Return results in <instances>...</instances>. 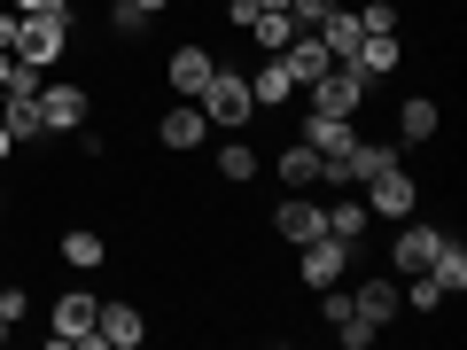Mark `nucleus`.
<instances>
[{
  "instance_id": "ddd939ff",
  "label": "nucleus",
  "mask_w": 467,
  "mask_h": 350,
  "mask_svg": "<svg viewBox=\"0 0 467 350\" xmlns=\"http://www.w3.org/2000/svg\"><path fill=\"white\" fill-rule=\"evenodd\" d=\"M405 63V39L398 32H358V47H350V70H358V78H389V70Z\"/></svg>"
},
{
  "instance_id": "393cba45",
  "label": "nucleus",
  "mask_w": 467,
  "mask_h": 350,
  "mask_svg": "<svg viewBox=\"0 0 467 350\" xmlns=\"http://www.w3.org/2000/svg\"><path fill=\"white\" fill-rule=\"evenodd\" d=\"M319 218H327V233H343V242L367 233V202H358V195H350V202H319Z\"/></svg>"
},
{
  "instance_id": "e433bc0d",
  "label": "nucleus",
  "mask_w": 467,
  "mask_h": 350,
  "mask_svg": "<svg viewBox=\"0 0 467 350\" xmlns=\"http://www.w3.org/2000/svg\"><path fill=\"white\" fill-rule=\"evenodd\" d=\"M0 211H8V180H0Z\"/></svg>"
},
{
  "instance_id": "2eb2a0df",
  "label": "nucleus",
  "mask_w": 467,
  "mask_h": 350,
  "mask_svg": "<svg viewBox=\"0 0 467 350\" xmlns=\"http://www.w3.org/2000/svg\"><path fill=\"white\" fill-rule=\"evenodd\" d=\"M273 180H281V187H288V195H312V187H319V180H327V164H319V156H312V149H304V140H288V149H281V156H273Z\"/></svg>"
},
{
  "instance_id": "f257e3e1",
  "label": "nucleus",
  "mask_w": 467,
  "mask_h": 350,
  "mask_svg": "<svg viewBox=\"0 0 467 350\" xmlns=\"http://www.w3.org/2000/svg\"><path fill=\"white\" fill-rule=\"evenodd\" d=\"M70 16H78V8H47V16H24L16 24V63H32V70H55L63 63V47H70Z\"/></svg>"
},
{
  "instance_id": "423d86ee",
  "label": "nucleus",
  "mask_w": 467,
  "mask_h": 350,
  "mask_svg": "<svg viewBox=\"0 0 467 350\" xmlns=\"http://www.w3.org/2000/svg\"><path fill=\"white\" fill-rule=\"evenodd\" d=\"M94 312H101V296H86V288H70V296H55V312H47V343H78V350H94Z\"/></svg>"
},
{
  "instance_id": "f3484780",
  "label": "nucleus",
  "mask_w": 467,
  "mask_h": 350,
  "mask_svg": "<svg viewBox=\"0 0 467 350\" xmlns=\"http://www.w3.org/2000/svg\"><path fill=\"white\" fill-rule=\"evenodd\" d=\"M250 101H257V109H281V101H296V70H288V55H265V63L250 70Z\"/></svg>"
},
{
  "instance_id": "c85d7f7f",
  "label": "nucleus",
  "mask_w": 467,
  "mask_h": 350,
  "mask_svg": "<svg viewBox=\"0 0 467 350\" xmlns=\"http://www.w3.org/2000/svg\"><path fill=\"white\" fill-rule=\"evenodd\" d=\"M24 312H32V296H24V281H0V319H8V327H24Z\"/></svg>"
},
{
  "instance_id": "0eeeda50",
  "label": "nucleus",
  "mask_w": 467,
  "mask_h": 350,
  "mask_svg": "<svg viewBox=\"0 0 467 350\" xmlns=\"http://www.w3.org/2000/svg\"><path fill=\"white\" fill-rule=\"evenodd\" d=\"M211 70H218V55L202 47V39H180V47L164 55V86H171L180 101H195L202 86H211Z\"/></svg>"
},
{
  "instance_id": "4be33fe9",
  "label": "nucleus",
  "mask_w": 467,
  "mask_h": 350,
  "mask_svg": "<svg viewBox=\"0 0 467 350\" xmlns=\"http://www.w3.org/2000/svg\"><path fill=\"white\" fill-rule=\"evenodd\" d=\"M398 133H405V140H436V133H444V109H436L429 94H413V101L398 109Z\"/></svg>"
},
{
  "instance_id": "c9c22d12",
  "label": "nucleus",
  "mask_w": 467,
  "mask_h": 350,
  "mask_svg": "<svg viewBox=\"0 0 467 350\" xmlns=\"http://www.w3.org/2000/svg\"><path fill=\"white\" fill-rule=\"evenodd\" d=\"M257 8H288V0H257Z\"/></svg>"
},
{
  "instance_id": "f704fd0d",
  "label": "nucleus",
  "mask_w": 467,
  "mask_h": 350,
  "mask_svg": "<svg viewBox=\"0 0 467 350\" xmlns=\"http://www.w3.org/2000/svg\"><path fill=\"white\" fill-rule=\"evenodd\" d=\"M8 335H16V327H8V319H0V350H8Z\"/></svg>"
},
{
  "instance_id": "5701e85b",
  "label": "nucleus",
  "mask_w": 467,
  "mask_h": 350,
  "mask_svg": "<svg viewBox=\"0 0 467 350\" xmlns=\"http://www.w3.org/2000/svg\"><path fill=\"white\" fill-rule=\"evenodd\" d=\"M218 180H226V187H250L257 180V149H250V140H218Z\"/></svg>"
},
{
  "instance_id": "c756f323",
  "label": "nucleus",
  "mask_w": 467,
  "mask_h": 350,
  "mask_svg": "<svg viewBox=\"0 0 467 350\" xmlns=\"http://www.w3.org/2000/svg\"><path fill=\"white\" fill-rule=\"evenodd\" d=\"M218 16H226V24H234V32H242V24H250V16H257V0H226V8H218Z\"/></svg>"
},
{
  "instance_id": "6ab92c4d",
  "label": "nucleus",
  "mask_w": 467,
  "mask_h": 350,
  "mask_svg": "<svg viewBox=\"0 0 467 350\" xmlns=\"http://www.w3.org/2000/svg\"><path fill=\"white\" fill-rule=\"evenodd\" d=\"M55 250H63V265H70V273H101V265H109V242H101L94 226H70Z\"/></svg>"
},
{
  "instance_id": "473e14b6",
  "label": "nucleus",
  "mask_w": 467,
  "mask_h": 350,
  "mask_svg": "<svg viewBox=\"0 0 467 350\" xmlns=\"http://www.w3.org/2000/svg\"><path fill=\"white\" fill-rule=\"evenodd\" d=\"M8 78H16V55H8V47H0V94H8Z\"/></svg>"
},
{
  "instance_id": "9b49d317",
  "label": "nucleus",
  "mask_w": 467,
  "mask_h": 350,
  "mask_svg": "<svg viewBox=\"0 0 467 350\" xmlns=\"http://www.w3.org/2000/svg\"><path fill=\"white\" fill-rule=\"evenodd\" d=\"M350 304H358V319H367V327L382 335L389 319L405 312V288H398V273H374V281H358V288H350Z\"/></svg>"
},
{
  "instance_id": "bb28decb",
  "label": "nucleus",
  "mask_w": 467,
  "mask_h": 350,
  "mask_svg": "<svg viewBox=\"0 0 467 350\" xmlns=\"http://www.w3.org/2000/svg\"><path fill=\"white\" fill-rule=\"evenodd\" d=\"M343 0H288V16H296V32H319V24L335 16Z\"/></svg>"
},
{
  "instance_id": "a878e982",
  "label": "nucleus",
  "mask_w": 467,
  "mask_h": 350,
  "mask_svg": "<svg viewBox=\"0 0 467 350\" xmlns=\"http://www.w3.org/2000/svg\"><path fill=\"white\" fill-rule=\"evenodd\" d=\"M319 296V319H327V327H350V319H358V304H350V288L335 281V288H312Z\"/></svg>"
},
{
  "instance_id": "7c9ffc66",
  "label": "nucleus",
  "mask_w": 467,
  "mask_h": 350,
  "mask_svg": "<svg viewBox=\"0 0 467 350\" xmlns=\"http://www.w3.org/2000/svg\"><path fill=\"white\" fill-rule=\"evenodd\" d=\"M16 16H47V8H63V0H8Z\"/></svg>"
},
{
  "instance_id": "dca6fc26",
  "label": "nucleus",
  "mask_w": 467,
  "mask_h": 350,
  "mask_svg": "<svg viewBox=\"0 0 467 350\" xmlns=\"http://www.w3.org/2000/svg\"><path fill=\"white\" fill-rule=\"evenodd\" d=\"M273 233H281L288 250H304V242H319V233H327V218H319V202H304V195H288L281 211H273Z\"/></svg>"
},
{
  "instance_id": "9d476101",
  "label": "nucleus",
  "mask_w": 467,
  "mask_h": 350,
  "mask_svg": "<svg viewBox=\"0 0 467 350\" xmlns=\"http://www.w3.org/2000/svg\"><path fill=\"white\" fill-rule=\"evenodd\" d=\"M86 109H94V101H86V86H70V78L39 86V117H47V140H55V133H78Z\"/></svg>"
},
{
  "instance_id": "20e7f679",
  "label": "nucleus",
  "mask_w": 467,
  "mask_h": 350,
  "mask_svg": "<svg viewBox=\"0 0 467 350\" xmlns=\"http://www.w3.org/2000/svg\"><path fill=\"white\" fill-rule=\"evenodd\" d=\"M358 202H367V218H382V226H389V218H413L420 211V187H413V171H405V164H382L367 187H358Z\"/></svg>"
},
{
  "instance_id": "b1692460",
  "label": "nucleus",
  "mask_w": 467,
  "mask_h": 350,
  "mask_svg": "<svg viewBox=\"0 0 467 350\" xmlns=\"http://www.w3.org/2000/svg\"><path fill=\"white\" fill-rule=\"evenodd\" d=\"M319 47H327L335 63H350V47H358V8H335V16L319 24Z\"/></svg>"
},
{
  "instance_id": "aec40b11",
  "label": "nucleus",
  "mask_w": 467,
  "mask_h": 350,
  "mask_svg": "<svg viewBox=\"0 0 467 350\" xmlns=\"http://www.w3.org/2000/svg\"><path fill=\"white\" fill-rule=\"evenodd\" d=\"M242 32H250L265 55H288V39H296V16H288V8H257V16L242 24Z\"/></svg>"
},
{
  "instance_id": "4468645a",
  "label": "nucleus",
  "mask_w": 467,
  "mask_h": 350,
  "mask_svg": "<svg viewBox=\"0 0 467 350\" xmlns=\"http://www.w3.org/2000/svg\"><path fill=\"white\" fill-rule=\"evenodd\" d=\"M156 140H164L171 156H187V149H202V140H211V117H202L195 101H180V109L156 117Z\"/></svg>"
},
{
  "instance_id": "72a5a7b5",
  "label": "nucleus",
  "mask_w": 467,
  "mask_h": 350,
  "mask_svg": "<svg viewBox=\"0 0 467 350\" xmlns=\"http://www.w3.org/2000/svg\"><path fill=\"white\" fill-rule=\"evenodd\" d=\"M8 156H16V140H8V125H0V164H8Z\"/></svg>"
},
{
  "instance_id": "cd10ccee",
  "label": "nucleus",
  "mask_w": 467,
  "mask_h": 350,
  "mask_svg": "<svg viewBox=\"0 0 467 350\" xmlns=\"http://www.w3.org/2000/svg\"><path fill=\"white\" fill-rule=\"evenodd\" d=\"M358 32H398V0H367L358 8Z\"/></svg>"
},
{
  "instance_id": "412c9836",
  "label": "nucleus",
  "mask_w": 467,
  "mask_h": 350,
  "mask_svg": "<svg viewBox=\"0 0 467 350\" xmlns=\"http://www.w3.org/2000/svg\"><path fill=\"white\" fill-rule=\"evenodd\" d=\"M429 281L444 288V296H460V288H467V242H451V233L436 242V257H429Z\"/></svg>"
},
{
  "instance_id": "1a4fd4ad",
  "label": "nucleus",
  "mask_w": 467,
  "mask_h": 350,
  "mask_svg": "<svg viewBox=\"0 0 467 350\" xmlns=\"http://www.w3.org/2000/svg\"><path fill=\"white\" fill-rule=\"evenodd\" d=\"M140 343H149L140 304H101L94 312V350H140Z\"/></svg>"
},
{
  "instance_id": "2f4dec72",
  "label": "nucleus",
  "mask_w": 467,
  "mask_h": 350,
  "mask_svg": "<svg viewBox=\"0 0 467 350\" xmlns=\"http://www.w3.org/2000/svg\"><path fill=\"white\" fill-rule=\"evenodd\" d=\"M125 8H140V16L156 24V16H164V8H171V0H125Z\"/></svg>"
},
{
  "instance_id": "6e6552de",
  "label": "nucleus",
  "mask_w": 467,
  "mask_h": 350,
  "mask_svg": "<svg viewBox=\"0 0 467 350\" xmlns=\"http://www.w3.org/2000/svg\"><path fill=\"white\" fill-rule=\"evenodd\" d=\"M304 149L319 156V164H343L350 149H358V117H319V109H304Z\"/></svg>"
},
{
  "instance_id": "f03ea898",
  "label": "nucleus",
  "mask_w": 467,
  "mask_h": 350,
  "mask_svg": "<svg viewBox=\"0 0 467 350\" xmlns=\"http://www.w3.org/2000/svg\"><path fill=\"white\" fill-rule=\"evenodd\" d=\"M195 109L211 117L218 133H242V125H250V117H257V101H250V78H242V70H226V63H218V70H211V86H202V94H195Z\"/></svg>"
},
{
  "instance_id": "f8f14e48",
  "label": "nucleus",
  "mask_w": 467,
  "mask_h": 350,
  "mask_svg": "<svg viewBox=\"0 0 467 350\" xmlns=\"http://www.w3.org/2000/svg\"><path fill=\"white\" fill-rule=\"evenodd\" d=\"M436 242H444V233L436 226H420V218H398V242H389V273H429V257H436Z\"/></svg>"
},
{
  "instance_id": "39448f33",
  "label": "nucleus",
  "mask_w": 467,
  "mask_h": 350,
  "mask_svg": "<svg viewBox=\"0 0 467 350\" xmlns=\"http://www.w3.org/2000/svg\"><path fill=\"white\" fill-rule=\"evenodd\" d=\"M350 257H358V242L319 233V242H304V250H296V281H304V288H335V281L350 273Z\"/></svg>"
},
{
  "instance_id": "4c0bfd02",
  "label": "nucleus",
  "mask_w": 467,
  "mask_h": 350,
  "mask_svg": "<svg viewBox=\"0 0 467 350\" xmlns=\"http://www.w3.org/2000/svg\"><path fill=\"white\" fill-rule=\"evenodd\" d=\"M0 257H8V233H0Z\"/></svg>"
},
{
  "instance_id": "7ed1b4c3",
  "label": "nucleus",
  "mask_w": 467,
  "mask_h": 350,
  "mask_svg": "<svg viewBox=\"0 0 467 350\" xmlns=\"http://www.w3.org/2000/svg\"><path fill=\"white\" fill-rule=\"evenodd\" d=\"M296 94H304V109H319V117H358L367 109V78H358L350 63H327L319 78H304Z\"/></svg>"
},
{
  "instance_id": "a211bd4d",
  "label": "nucleus",
  "mask_w": 467,
  "mask_h": 350,
  "mask_svg": "<svg viewBox=\"0 0 467 350\" xmlns=\"http://www.w3.org/2000/svg\"><path fill=\"white\" fill-rule=\"evenodd\" d=\"M0 125H8V140H47V117H39V94H0Z\"/></svg>"
}]
</instances>
